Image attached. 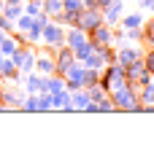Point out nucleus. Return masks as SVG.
Here are the masks:
<instances>
[{"mask_svg":"<svg viewBox=\"0 0 154 156\" xmlns=\"http://www.w3.org/2000/svg\"><path fill=\"white\" fill-rule=\"evenodd\" d=\"M111 97V102H114V108L116 110H127V113H143V105H141L138 100V92L127 83L122 89H114V92H108Z\"/></svg>","mask_w":154,"mask_h":156,"instance_id":"f257e3e1","label":"nucleus"},{"mask_svg":"<svg viewBox=\"0 0 154 156\" xmlns=\"http://www.w3.org/2000/svg\"><path fill=\"white\" fill-rule=\"evenodd\" d=\"M41 41H43V46H49V48H60L62 43H65V27H62V24H54V22H46Z\"/></svg>","mask_w":154,"mask_h":156,"instance_id":"f03ea898","label":"nucleus"},{"mask_svg":"<svg viewBox=\"0 0 154 156\" xmlns=\"http://www.w3.org/2000/svg\"><path fill=\"white\" fill-rule=\"evenodd\" d=\"M97 24H103V11H100V8H81V11H78V22H76L78 30L89 32V30H95Z\"/></svg>","mask_w":154,"mask_h":156,"instance_id":"7ed1b4c3","label":"nucleus"},{"mask_svg":"<svg viewBox=\"0 0 154 156\" xmlns=\"http://www.w3.org/2000/svg\"><path fill=\"white\" fill-rule=\"evenodd\" d=\"M138 59H143V46L141 43H127V46H119L116 48V62L119 65H133L138 62Z\"/></svg>","mask_w":154,"mask_h":156,"instance_id":"20e7f679","label":"nucleus"},{"mask_svg":"<svg viewBox=\"0 0 154 156\" xmlns=\"http://www.w3.org/2000/svg\"><path fill=\"white\" fill-rule=\"evenodd\" d=\"M124 3H127V0H111V5L103 8V22H106V24L119 27V19H122V14H124Z\"/></svg>","mask_w":154,"mask_h":156,"instance_id":"39448f33","label":"nucleus"},{"mask_svg":"<svg viewBox=\"0 0 154 156\" xmlns=\"http://www.w3.org/2000/svg\"><path fill=\"white\" fill-rule=\"evenodd\" d=\"M87 41H89V35H87L84 30H78V27H70V30H65V46L73 48V51H76L81 43H87Z\"/></svg>","mask_w":154,"mask_h":156,"instance_id":"423d86ee","label":"nucleus"},{"mask_svg":"<svg viewBox=\"0 0 154 156\" xmlns=\"http://www.w3.org/2000/svg\"><path fill=\"white\" fill-rule=\"evenodd\" d=\"M35 73H41V76L57 73V62H54V54L51 51H49L46 57H35Z\"/></svg>","mask_w":154,"mask_h":156,"instance_id":"0eeeda50","label":"nucleus"},{"mask_svg":"<svg viewBox=\"0 0 154 156\" xmlns=\"http://www.w3.org/2000/svg\"><path fill=\"white\" fill-rule=\"evenodd\" d=\"M143 14L141 11H133V14H122V19H119V27H124V30H133V27H143Z\"/></svg>","mask_w":154,"mask_h":156,"instance_id":"6e6552de","label":"nucleus"},{"mask_svg":"<svg viewBox=\"0 0 154 156\" xmlns=\"http://www.w3.org/2000/svg\"><path fill=\"white\" fill-rule=\"evenodd\" d=\"M70 102H73V110H84L87 108V102H89V92L81 86L76 92H70Z\"/></svg>","mask_w":154,"mask_h":156,"instance_id":"1a4fd4ad","label":"nucleus"},{"mask_svg":"<svg viewBox=\"0 0 154 156\" xmlns=\"http://www.w3.org/2000/svg\"><path fill=\"white\" fill-rule=\"evenodd\" d=\"M16 48H19V41L11 38V35H3V41H0V54H3V57H11Z\"/></svg>","mask_w":154,"mask_h":156,"instance_id":"9d476101","label":"nucleus"},{"mask_svg":"<svg viewBox=\"0 0 154 156\" xmlns=\"http://www.w3.org/2000/svg\"><path fill=\"white\" fill-rule=\"evenodd\" d=\"M138 100H141V105H154V81L138 89Z\"/></svg>","mask_w":154,"mask_h":156,"instance_id":"9b49d317","label":"nucleus"},{"mask_svg":"<svg viewBox=\"0 0 154 156\" xmlns=\"http://www.w3.org/2000/svg\"><path fill=\"white\" fill-rule=\"evenodd\" d=\"M81 62H84V67H92V70H103V67H106V62H103V57H100L97 51H92L89 57H84Z\"/></svg>","mask_w":154,"mask_h":156,"instance_id":"f8f14e48","label":"nucleus"},{"mask_svg":"<svg viewBox=\"0 0 154 156\" xmlns=\"http://www.w3.org/2000/svg\"><path fill=\"white\" fill-rule=\"evenodd\" d=\"M24 14H30V16L43 14V0H24Z\"/></svg>","mask_w":154,"mask_h":156,"instance_id":"ddd939ff","label":"nucleus"},{"mask_svg":"<svg viewBox=\"0 0 154 156\" xmlns=\"http://www.w3.org/2000/svg\"><path fill=\"white\" fill-rule=\"evenodd\" d=\"M43 11L49 16H60L62 14V0H43Z\"/></svg>","mask_w":154,"mask_h":156,"instance_id":"4468645a","label":"nucleus"},{"mask_svg":"<svg viewBox=\"0 0 154 156\" xmlns=\"http://www.w3.org/2000/svg\"><path fill=\"white\" fill-rule=\"evenodd\" d=\"M95 83H100V70L87 67V70H84V89H87V86H95Z\"/></svg>","mask_w":154,"mask_h":156,"instance_id":"2eb2a0df","label":"nucleus"},{"mask_svg":"<svg viewBox=\"0 0 154 156\" xmlns=\"http://www.w3.org/2000/svg\"><path fill=\"white\" fill-rule=\"evenodd\" d=\"M124 41H130V43H143V27L124 30Z\"/></svg>","mask_w":154,"mask_h":156,"instance_id":"dca6fc26","label":"nucleus"},{"mask_svg":"<svg viewBox=\"0 0 154 156\" xmlns=\"http://www.w3.org/2000/svg\"><path fill=\"white\" fill-rule=\"evenodd\" d=\"M141 62H143V67H146V70L154 76V46L143 48V59H141Z\"/></svg>","mask_w":154,"mask_h":156,"instance_id":"f3484780","label":"nucleus"},{"mask_svg":"<svg viewBox=\"0 0 154 156\" xmlns=\"http://www.w3.org/2000/svg\"><path fill=\"white\" fill-rule=\"evenodd\" d=\"M143 43H149V46H154V19H149V22H143Z\"/></svg>","mask_w":154,"mask_h":156,"instance_id":"a211bd4d","label":"nucleus"},{"mask_svg":"<svg viewBox=\"0 0 154 156\" xmlns=\"http://www.w3.org/2000/svg\"><path fill=\"white\" fill-rule=\"evenodd\" d=\"M62 11L65 14H78L81 11V0H62Z\"/></svg>","mask_w":154,"mask_h":156,"instance_id":"6ab92c4d","label":"nucleus"},{"mask_svg":"<svg viewBox=\"0 0 154 156\" xmlns=\"http://www.w3.org/2000/svg\"><path fill=\"white\" fill-rule=\"evenodd\" d=\"M133 3L138 5L141 11H152V14H154V0H133Z\"/></svg>","mask_w":154,"mask_h":156,"instance_id":"aec40b11","label":"nucleus"},{"mask_svg":"<svg viewBox=\"0 0 154 156\" xmlns=\"http://www.w3.org/2000/svg\"><path fill=\"white\" fill-rule=\"evenodd\" d=\"M114 102H111V97H106V100H103V102H100V113H114Z\"/></svg>","mask_w":154,"mask_h":156,"instance_id":"412c9836","label":"nucleus"},{"mask_svg":"<svg viewBox=\"0 0 154 156\" xmlns=\"http://www.w3.org/2000/svg\"><path fill=\"white\" fill-rule=\"evenodd\" d=\"M81 8H100L97 0H81Z\"/></svg>","mask_w":154,"mask_h":156,"instance_id":"4be33fe9","label":"nucleus"},{"mask_svg":"<svg viewBox=\"0 0 154 156\" xmlns=\"http://www.w3.org/2000/svg\"><path fill=\"white\" fill-rule=\"evenodd\" d=\"M97 5H100V11H103L106 5H111V0H97Z\"/></svg>","mask_w":154,"mask_h":156,"instance_id":"5701e85b","label":"nucleus"},{"mask_svg":"<svg viewBox=\"0 0 154 156\" xmlns=\"http://www.w3.org/2000/svg\"><path fill=\"white\" fill-rule=\"evenodd\" d=\"M3 19H6V16H3V8H0V22H3Z\"/></svg>","mask_w":154,"mask_h":156,"instance_id":"b1692460","label":"nucleus"},{"mask_svg":"<svg viewBox=\"0 0 154 156\" xmlns=\"http://www.w3.org/2000/svg\"><path fill=\"white\" fill-rule=\"evenodd\" d=\"M127 3H133V0H127Z\"/></svg>","mask_w":154,"mask_h":156,"instance_id":"393cba45","label":"nucleus"}]
</instances>
